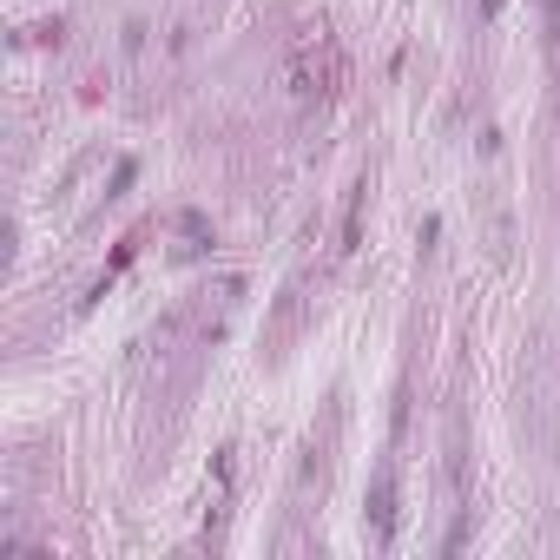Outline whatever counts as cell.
<instances>
[{
    "label": "cell",
    "mask_w": 560,
    "mask_h": 560,
    "mask_svg": "<svg viewBox=\"0 0 560 560\" xmlns=\"http://www.w3.org/2000/svg\"><path fill=\"white\" fill-rule=\"evenodd\" d=\"M369 528H376V541L396 534V481H389V468L376 475V495H369Z\"/></svg>",
    "instance_id": "obj_1"
}]
</instances>
